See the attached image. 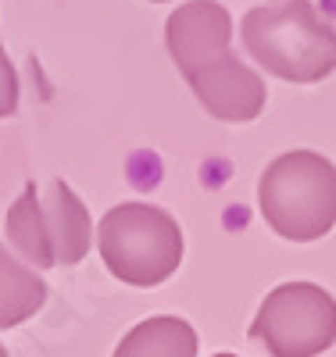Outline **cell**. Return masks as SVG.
<instances>
[{
  "label": "cell",
  "mask_w": 336,
  "mask_h": 357,
  "mask_svg": "<svg viewBox=\"0 0 336 357\" xmlns=\"http://www.w3.org/2000/svg\"><path fill=\"white\" fill-rule=\"evenodd\" d=\"M258 204L261 218L283 240H322L336 225V165L315 151H290L265 168Z\"/></svg>",
  "instance_id": "obj_2"
},
{
  "label": "cell",
  "mask_w": 336,
  "mask_h": 357,
  "mask_svg": "<svg viewBox=\"0 0 336 357\" xmlns=\"http://www.w3.org/2000/svg\"><path fill=\"white\" fill-rule=\"evenodd\" d=\"M251 340L272 357H319L336 343V301L315 282H283L261 301Z\"/></svg>",
  "instance_id": "obj_5"
},
{
  "label": "cell",
  "mask_w": 336,
  "mask_h": 357,
  "mask_svg": "<svg viewBox=\"0 0 336 357\" xmlns=\"http://www.w3.org/2000/svg\"><path fill=\"white\" fill-rule=\"evenodd\" d=\"M200 107L219 122H254L265 107V82L229 50L187 79Z\"/></svg>",
  "instance_id": "obj_7"
},
{
  "label": "cell",
  "mask_w": 336,
  "mask_h": 357,
  "mask_svg": "<svg viewBox=\"0 0 336 357\" xmlns=\"http://www.w3.org/2000/svg\"><path fill=\"white\" fill-rule=\"evenodd\" d=\"M233 18L215 0H187L165 22V43L182 79H190L215 57L229 54Z\"/></svg>",
  "instance_id": "obj_6"
},
{
  "label": "cell",
  "mask_w": 336,
  "mask_h": 357,
  "mask_svg": "<svg viewBox=\"0 0 336 357\" xmlns=\"http://www.w3.org/2000/svg\"><path fill=\"white\" fill-rule=\"evenodd\" d=\"M0 357H8V350H4V343H0Z\"/></svg>",
  "instance_id": "obj_11"
},
{
  "label": "cell",
  "mask_w": 336,
  "mask_h": 357,
  "mask_svg": "<svg viewBox=\"0 0 336 357\" xmlns=\"http://www.w3.org/2000/svg\"><path fill=\"white\" fill-rule=\"evenodd\" d=\"M97 247L118 282L140 289L161 286L182 261V232L175 218L154 204H118L97 225Z\"/></svg>",
  "instance_id": "obj_3"
},
{
  "label": "cell",
  "mask_w": 336,
  "mask_h": 357,
  "mask_svg": "<svg viewBox=\"0 0 336 357\" xmlns=\"http://www.w3.org/2000/svg\"><path fill=\"white\" fill-rule=\"evenodd\" d=\"M197 333L182 318H147L122 336L115 357H197Z\"/></svg>",
  "instance_id": "obj_9"
},
{
  "label": "cell",
  "mask_w": 336,
  "mask_h": 357,
  "mask_svg": "<svg viewBox=\"0 0 336 357\" xmlns=\"http://www.w3.org/2000/svg\"><path fill=\"white\" fill-rule=\"evenodd\" d=\"M15 107H18V75L11 57L0 50V118H11Z\"/></svg>",
  "instance_id": "obj_10"
},
{
  "label": "cell",
  "mask_w": 336,
  "mask_h": 357,
  "mask_svg": "<svg viewBox=\"0 0 336 357\" xmlns=\"http://www.w3.org/2000/svg\"><path fill=\"white\" fill-rule=\"evenodd\" d=\"M47 301V286L36 268L22 264L4 243H0V329H15L29 321Z\"/></svg>",
  "instance_id": "obj_8"
},
{
  "label": "cell",
  "mask_w": 336,
  "mask_h": 357,
  "mask_svg": "<svg viewBox=\"0 0 336 357\" xmlns=\"http://www.w3.org/2000/svg\"><path fill=\"white\" fill-rule=\"evenodd\" d=\"M154 4H161V0H154Z\"/></svg>",
  "instance_id": "obj_13"
},
{
  "label": "cell",
  "mask_w": 336,
  "mask_h": 357,
  "mask_svg": "<svg viewBox=\"0 0 336 357\" xmlns=\"http://www.w3.org/2000/svg\"><path fill=\"white\" fill-rule=\"evenodd\" d=\"M8 240L18 257L33 268L79 264L94 243V222L86 204L72 193L68 183L54 178L50 193L40 197L36 183H25L22 197L8 211Z\"/></svg>",
  "instance_id": "obj_4"
},
{
  "label": "cell",
  "mask_w": 336,
  "mask_h": 357,
  "mask_svg": "<svg viewBox=\"0 0 336 357\" xmlns=\"http://www.w3.org/2000/svg\"><path fill=\"white\" fill-rule=\"evenodd\" d=\"M215 357H236V354H215Z\"/></svg>",
  "instance_id": "obj_12"
},
{
  "label": "cell",
  "mask_w": 336,
  "mask_h": 357,
  "mask_svg": "<svg viewBox=\"0 0 336 357\" xmlns=\"http://www.w3.org/2000/svg\"><path fill=\"white\" fill-rule=\"evenodd\" d=\"M240 40L254 65L276 79L312 86L336 72V25L312 0L261 4L243 15Z\"/></svg>",
  "instance_id": "obj_1"
}]
</instances>
